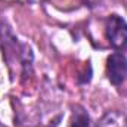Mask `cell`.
I'll list each match as a JSON object with an SVG mask.
<instances>
[{
  "mask_svg": "<svg viewBox=\"0 0 127 127\" xmlns=\"http://www.w3.org/2000/svg\"><path fill=\"white\" fill-rule=\"evenodd\" d=\"M105 34L114 49H127V22L118 15H111L106 19Z\"/></svg>",
  "mask_w": 127,
  "mask_h": 127,
  "instance_id": "cell-1",
  "label": "cell"
},
{
  "mask_svg": "<svg viewBox=\"0 0 127 127\" xmlns=\"http://www.w3.org/2000/svg\"><path fill=\"white\" fill-rule=\"evenodd\" d=\"M106 75L108 80L114 84L118 86L124 81L127 75V58L123 53H112L106 59Z\"/></svg>",
  "mask_w": 127,
  "mask_h": 127,
  "instance_id": "cell-2",
  "label": "cell"
},
{
  "mask_svg": "<svg viewBox=\"0 0 127 127\" xmlns=\"http://www.w3.org/2000/svg\"><path fill=\"white\" fill-rule=\"evenodd\" d=\"M96 127H127V117L120 111H108Z\"/></svg>",
  "mask_w": 127,
  "mask_h": 127,
  "instance_id": "cell-3",
  "label": "cell"
},
{
  "mask_svg": "<svg viewBox=\"0 0 127 127\" xmlns=\"http://www.w3.org/2000/svg\"><path fill=\"white\" fill-rule=\"evenodd\" d=\"M68 127H90L89 114H87L83 108L77 106V108L74 109V112H72V117H71V120H69V126Z\"/></svg>",
  "mask_w": 127,
  "mask_h": 127,
  "instance_id": "cell-4",
  "label": "cell"
}]
</instances>
